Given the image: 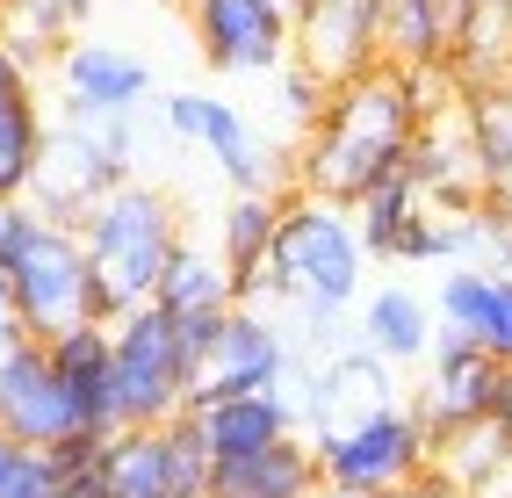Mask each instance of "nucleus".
<instances>
[{
  "label": "nucleus",
  "mask_w": 512,
  "mask_h": 498,
  "mask_svg": "<svg viewBox=\"0 0 512 498\" xmlns=\"http://www.w3.org/2000/svg\"><path fill=\"white\" fill-rule=\"evenodd\" d=\"M188 29L210 73H282L289 15L275 0H188Z\"/></svg>",
  "instance_id": "nucleus-12"
},
{
  "label": "nucleus",
  "mask_w": 512,
  "mask_h": 498,
  "mask_svg": "<svg viewBox=\"0 0 512 498\" xmlns=\"http://www.w3.org/2000/svg\"><path fill=\"white\" fill-rule=\"evenodd\" d=\"M188 426L195 441L210 448V462H231V455H260L275 448L282 434H296V419L275 390H246V397H210V405H188Z\"/></svg>",
  "instance_id": "nucleus-20"
},
{
  "label": "nucleus",
  "mask_w": 512,
  "mask_h": 498,
  "mask_svg": "<svg viewBox=\"0 0 512 498\" xmlns=\"http://www.w3.org/2000/svg\"><path fill=\"white\" fill-rule=\"evenodd\" d=\"M433 470L455 477L476 498H512V426L498 412H484V419H469V426L433 434Z\"/></svg>",
  "instance_id": "nucleus-22"
},
{
  "label": "nucleus",
  "mask_w": 512,
  "mask_h": 498,
  "mask_svg": "<svg viewBox=\"0 0 512 498\" xmlns=\"http://www.w3.org/2000/svg\"><path fill=\"white\" fill-rule=\"evenodd\" d=\"M311 498H368V491H339V484H318Z\"/></svg>",
  "instance_id": "nucleus-39"
},
{
  "label": "nucleus",
  "mask_w": 512,
  "mask_h": 498,
  "mask_svg": "<svg viewBox=\"0 0 512 498\" xmlns=\"http://www.w3.org/2000/svg\"><path fill=\"white\" fill-rule=\"evenodd\" d=\"M8 318L29 340H51V332L94 318V282H87V246L73 224L37 217L22 231V246L8 253Z\"/></svg>",
  "instance_id": "nucleus-6"
},
{
  "label": "nucleus",
  "mask_w": 512,
  "mask_h": 498,
  "mask_svg": "<svg viewBox=\"0 0 512 498\" xmlns=\"http://www.w3.org/2000/svg\"><path fill=\"white\" fill-rule=\"evenodd\" d=\"M152 304L166 318H224L238 304V275L217 260V246H195L188 231H181V246L166 253V275L152 289Z\"/></svg>",
  "instance_id": "nucleus-23"
},
{
  "label": "nucleus",
  "mask_w": 512,
  "mask_h": 498,
  "mask_svg": "<svg viewBox=\"0 0 512 498\" xmlns=\"http://www.w3.org/2000/svg\"><path fill=\"white\" fill-rule=\"evenodd\" d=\"M29 224H37V210H29V203H0V268H8V253L22 246Z\"/></svg>",
  "instance_id": "nucleus-34"
},
{
  "label": "nucleus",
  "mask_w": 512,
  "mask_h": 498,
  "mask_svg": "<svg viewBox=\"0 0 512 498\" xmlns=\"http://www.w3.org/2000/svg\"><path fill=\"white\" fill-rule=\"evenodd\" d=\"M275 8H282V15H289V22H296V8H303V0H275Z\"/></svg>",
  "instance_id": "nucleus-41"
},
{
  "label": "nucleus",
  "mask_w": 512,
  "mask_h": 498,
  "mask_svg": "<svg viewBox=\"0 0 512 498\" xmlns=\"http://www.w3.org/2000/svg\"><path fill=\"white\" fill-rule=\"evenodd\" d=\"M289 58L303 73H318L325 87L383 65L375 58V0H303L289 22Z\"/></svg>",
  "instance_id": "nucleus-15"
},
{
  "label": "nucleus",
  "mask_w": 512,
  "mask_h": 498,
  "mask_svg": "<svg viewBox=\"0 0 512 498\" xmlns=\"http://www.w3.org/2000/svg\"><path fill=\"white\" fill-rule=\"evenodd\" d=\"M109 376H116V426H166L188 412L195 361L159 304L109 318Z\"/></svg>",
  "instance_id": "nucleus-5"
},
{
  "label": "nucleus",
  "mask_w": 512,
  "mask_h": 498,
  "mask_svg": "<svg viewBox=\"0 0 512 498\" xmlns=\"http://www.w3.org/2000/svg\"><path fill=\"white\" fill-rule=\"evenodd\" d=\"M462 123H469V145H476V174H484V203L512 210V80L469 87Z\"/></svg>",
  "instance_id": "nucleus-25"
},
{
  "label": "nucleus",
  "mask_w": 512,
  "mask_h": 498,
  "mask_svg": "<svg viewBox=\"0 0 512 498\" xmlns=\"http://www.w3.org/2000/svg\"><path fill=\"white\" fill-rule=\"evenodd\" d=\"M433 296L412 289V282H383V289H361L354 304V347L383 354L390 369H404V361H426L433 347Z\"/></svg>",
  "instance_id": "nucleus-19"
},
{
  "label": "nucleus",
  "mask_w": 512,
  "mask_h": 498,
  "mask_svg": "<svg viewBox=\"0 0 512 498\" xmlns=\"http://www.w3.org/2000/svg\"><path fill=\"white\" fill-rule=\"evenodd\" d=\"M275 80H282V94H275V116H282V123L296 130V138H303V130H311V123H318V109H325V94H332V87H325L318 73H303V65H296V58L282 65V73H275Z\"/></svg>",
  "instance_id": "nucleus-32"
},
{
  "label": "nucleus",
  "mask_w": 512,
  "mask_h": 498,
  "mask_svg": "<svg viewBox=\"0 0 512 498\" xmlns=\"http://www.w3.org/2000/svg\"><path fill=\"white\" fill-rule=\"evenodd\" d=\"M498 390H505V361L491 347H476L469 332L433 325V347H426V383L412 397V412L426 419V434H448V426H469L498 412Z\"/></svg>",
  "instance_id": "nucleus-11"
},
{
  "label": "nucleus",
  "mask_w": 512,
  "mask_h": 498,
  "mask_svg": "<svg viewBox=\"0 0 512 498\" xmlns=\"http://www.w3.org/2000/svg\"><path fill=\"white\" fill-rule=\"evenodd\" d=\"M311 455H318V484L390 498L419 470H433V434H426V419L397 397L390 412H375V419L347 426V434H332V441H311Z\"/></svg>",
  "instance_id": "nucleus-7"
},
{
  "label": "nucleus",
  "mask_w": 512,
  "mask_h": 498,
  "mask_svg": "<svg viewBox=\"0 0 512 498\" xmlns=\"http://www.w3.org/2000/svg\"><path fill=\"white\" fill-rule=\"evenodd\" d=\"M0 434L22 441V448H58V441L87 434L73 397L58 383V369L44 361V340H22L8 361H0Z\"/></svg>",
  "instance_id": "nucleus-14"
},
{
  "label": "nucleus",
  "mask_w": 512,
  "mask_h": 498,
  "mask_svg": "<svg viewBox=\"0 0 512 498\" xmlns=\"http://www.w3.org/2000/svg\"><path fill=\"white\" fill-rule=\"evenodd\" d=\"M448 80L469 94V87H491V80H512V0L505 8H476V15H455V37H448Z\"/></svg>",
  "instance_id": "nucleus-27"
},
{
  "label": "nucleus",
  "mask_w": 512,
  "mask_h": 498,
  "mask_svg": "<svg viewBox=\"0 0 512 498\" xmlns=\"http://www.w3.org/2000/svg\"><path fill=\"white\" fill-rule=\"evenodd\" d=\"M0 318H8V268H0Z\"/></svg>",
  "instance_id": "nucleus-40"
},
{
  "label": "nucleus",
  "mask_w": 512,
  "mask_h": 498,
  "mask_svg": "<svg viewBox=\"0 0 512 498\" xmlns=\"http://www.w3.org/2000/svg\"><path fill=\"white\" fill-rule=\"evenodd\" d=\"M44 102H37V87H22L0 102V203H22L29 181H37V159H44Z\"/></svg>",
  "instance_id": "nucleus-29"
},
{
  "label": "nucleus",
  "mask_w": 512,
  "mask_h": 498,
  "mask_svg": "<svg viewBox=\"0 0 512 498\" xmlns=\"http://www.w3.org/2000/svg\"><path fill=\"white\" fill-rule=\"evenodd\" d=\"M80 246H87V282H94V318L109 325L123 311L152 304V289L166 275V253L181 246V210L174 195L152 188V181H116L101 203L73 224Z\"/></svg>",
  "instance_id": "nucleus-3"
},
{
  "label": "nucleus",
  "mask_w": 512,
  "mask_h": 498,
  "mask_svg": "<svg viewBox=\"0 0 512 498\" xmlns=\"http://www.w3.org/2000/svg\"><path fill=\"white\" fill-rule=\"evenodd\" d=\"M51 498H116V491H109V484H101V470H94V462H87V470H65Z\"/></svg>",
  "instance_id": "nucleus-36"
},
{
  "label": "nucleus",
  "mask_w": 512,
  "mask_h": 498,
  "mask_svg": "<svg viewBox=\"0 0 512 498\" xmlns=\"http://www.w3.org/2000/svg\"><path fill=\"white\" fill-rule=\"evenodd\" d=\"M404 181H412L426 203H476V195H484V174H476V145H469L462 102L419 116L412 145H404Z\"/></svg>",
  "instance_id": "nucleus-16"
},
{
  "label": "nucleus",
  "mask_w": 512,
  "mask_h": 498,
  "mask_svg": "<svg viewBox=\"0 0 512 498\" xmlns=\"http://www.w3.org/2000/svg\"><path fill=\"white\" fill-rule=\"evenodd\" d=\"M275 217H282V188H231L217 217V260L238 275V304H246V282L260 275L267 246H275Z\"/></svg>",
  "instance_id": "nucleus-26"
},
{
  "label": "nucleus",
  "mask_w": 512,
  "mask_h": 498,
  "mask_svg": "<svg viewBox=\"0 0 512 498\" xmlns=\"http://www.w3.org/2000/svg\"><path fill=\"white\" fill-rule=\"evenodd\" d=\"M390 498H476V491H462L455 477H440V470H419L404 491H390Z\"/></svg>",
  "instance_id": "nucleus-35"
},
{
  "label": "nucleus",
  "mask_w": 512,
  "mask_h": 498,
  "mask_svg": "<svg viewBox=\"0 0 512 498\" xmlns=\"http://www.w3.org/2000/svg\"><path fill=\"white\" fill-rule=\"evenodd\" d=\"M44 361L58 369L65 397H73V412L87 434H116V376H109V325L101 318H80L44 340Z\"/></svg>",
  "instance_id": "nucleus-18"
},
{
  "label": "nucleus",
  "mask_w": 512,
  "mask_h": 498,
  "mask_svg": "<svg viewBox=\"0 0 512 498\" xmlns=\"http://www.w3.org/2000/svg\"><path fill=\"white\" fill-rule=\"evenodd\" d=\"M462 268H484V275H512V210L484 203V195L469 203V253H462Z\"/></svg>",
  "instance_id": "nucleus-31"
},
{
  "label": "nucleus",
  "mask_w": 512,
  "mask_h": 498,
  "mask_svg": "<svg viewBox=\"0 0 512 498\" xmlns=\"http://www.w3.org/2000/svg\"><path fill=\"white\" fill-rule=\"evenodd\" d=\"M159 123L174 130L181 145L210 152L231 188H289V152L267 138L238 102H217V94H202V87H181V94L159 102Z\"/></svg>",
  "instance_id": "nucleus-8"
},
{
  "label": "nucleus",
  "mask_w": 512,
  "mask_h": 498,
  "mask_svg": "<svg viewBox=\"0 0 512 498\" xmlns=\"http://www.w3.org/2000/svg\"><path fill=\"white\" fill-rule=\"evenodd\" d=\"M419 203H426V195L404 181V166H397V174H383V181L361 195V203H347V210H354V231H361V246H368V260H390L397 231L419 217Z\"/></svg>",
  "instance_id": "nucleus-30"
},
{
  "label": "nucleus",
  "mask_w": 512,
  "mask_h": 498,
  "mask_svg": "<svg viewBox=\"0 0 512 498\" xmlns=\"http://www.w3.org/2000/svg\"><path fill=\"white\" fill-rule=\"evenodd\" d=\"M174 8H188V0H174Z\"/></svg>",
  "instance_id": "nucleus-42"
},
{
  "label": "nucleus",
  "mask_w": 512,
  "mask_h": 498,
  "mask_svg": "<svg viewBox=\"0 0 512 498\" xmlns=\"http://www.w3.org/2000/svg\"><path fill=\"white\" fill-rule=\"evenodd\" d=\"M58 94L80 109H145L152 102V65L123 44H101V37H65L58 44Z\"/></svg>",
  "instance_id": "nucleus-17"
},
{
  "label": "nucleus",
  "mask_w": 512,
  "mask_h": 498,
  "mask_svg": "<svg viewBox=\"0 0 512 498\" xmlns=\"http://www.w3.org/2000/svg\"><path fill=\"white\" fill-rule=\"evenodd\" d=\"M448 37L455 15L440 0H375V58L383 65H404V73L448 65Z\"/></svg>",
  "instance_id": "nucleus-24"
},
{
  "label": "nucleus",
  "mask_w": 512,
  "mask_h": 498,
  "mask_svg": "<svg viewBox=\"0 0 512 498\" xmlns=\"http://www.w3.org/2000/svg\"><path fill=\"white\" fill-rule=\"evenodd\" d=\"M174 498H181V491H174Z\"/></svg>",
  "instance_id": "nucleus-43"
},
{
  "label": "nucleus",
  "mask_w": 512,
  "mask_h": 498,
  "mask_svg": "<svg viewBox=\"0 0 512 498\" xmlns=\"http://www.w3.org/2000/svg\"><path fill=\"white\" fill-rule=\"evenodd\" d=\"M101 484L116 498H202L210 484V448L195 441L188 412L166 419V426H116V434H101V455H94Z\"/></svg>",
  "instance_id": "nucleus-9"
},
{
  "label": "nucleus",
  "mask_w": 512,
  "mask_h": 498,
  "mask_svg": "<svg viewBox=\"0 0 512 498\" xmlns=\"http://www.w3.org/2000/svg\"><path fill=\"white\" fill-rule=\"evenodd\" d=\"M476 347H491L498 361H512V275L491 282V318H484V340Z\"/></svg>",
  "instance_id": "nucleus-33"
},
{
  "label": "nucleus",
  "mask_w": 512,
  "mask_h": 498,
  "mask_svg": "<svg viewBox=\"0 0 512 498\" xmlns=\"http://www.w3.org/2000/svg\"><path fill=\"white\" fill-rule=\"evenodd\" d=\"M289 354H296V347H289V332L275 325V311L231 304L224 325H217V340L202 347V361H195L188 405H210V397H246V390H282Z\"/></svg>",
  "instance_id": "nucleus-10"
},
{
  "label": "nucleus",
  "mask_w": 512,
  "mask_h": 498,
  "mask_svg": "<svg viewBox=\"0 0 512 498\" xmlns=\"http://www.w3.org/2000/svg\"><path fill=\"white\" fill-rule=\"evenodd\" d=\"M419 116H426V102H419V80L404 65H368V73L339 80L325 94L318 123L289 152V188L325 195V203H361L383 174L404 166V145H412Z\"/></svg>",
  "instance_id": "nucleus-1"
},
{
  "label": "nucleus",
  "mask_w": 512,
  "mask_h": 498,
  "mask_svg": "<svg viewBox=\"0 0 512 498\" xmlns=\"http://www.w3.org/2000/svg\"><path fill=\"white\" fill-rule=\"evenodd\" d=\"M311 491H318V455L303 434H282L260 455L210 462V484H202V498H311Z\"/></svg>",
  "instance_id": "nucleus-21"
},
{
  "label": "nucleus",
  "mask_w": 512,
  "mask_h": 498,
  "mask_svg": "<svg viewBox=\"0 0 512 498\" xmlns=\"http://www.w3.org/2000/svg\"><path fill=\"white\" fill-rule=\"evenodd\" d=\"M448 15H476V8H505V0H440Z\"/></svg>",
  "instance_id": "nucleus-37"
},
{
  "label": "nucleus",
  "mask_w": 512,
  "mask_h": 498,
  "mask_svg": "<svg viewBox=\"0 0 512 498\" xmlns=\"http://www.w3.org/2000/svg\"><path fill=\"white\" fill-rule=\"evenodd\" d=\"M397 405V369L368 347H332L318 354V376H311V405H303V441H332L347 426L375 419Z\"/></svg>",
  "instance_id": "nucleus-13"
},
{
  "label": "nucleus",
  "mask_w": 512,
  "mask_h": 498,
  "mask_svg": "<svg viewBox=\"0 0 512 498\" xmlns=\"http://www.w3.org/2000/svg\"><path fill=\"white\" fill-rule=\"evenodd\" d=\"M368 289V246L354 231L347 203L325 195H296L282 188V217H275V246H267L260 275L246 282V304L260 311H325L347 318Z\"/></svg>",
  "instance_id": "nucleus-2"
},
{
  "label": "nucleus",
  "mask_w": 512,
  "mask_h": 498,
  "mask_svg": "<svg viewBox=\"0 0 512 498\" xmlns=\"http://www.w3.org/2000/svg\"><path fill=\"white\" fill-rule=\"evenodd\" d=\"M101 8V0H0V44H8L22 65L58 58L65 37H80V22Z\"/></svg>",
  "instance_id": "nucleus-28"
},
{
  "label": "nucleus",
  "mask_w": 512,
  "mask_h": 498,
  "mask_svg": "<svg viewBox=\"0 0 512 498\" xmlns=\"http://www.w3.org/2000/svg\"><path fill=\"white\" fill-rule=\"evenodd\" d=\"M498 419L512 426V361H505V390H498Z\"/></svg>",
  "instance_id": "nucleus-38"
},
{
  "label": "nucleus",
  "mask_w": 512,
  "mask_h": 498,
  "mask_svg": "<svg viewBox=\"0 0 512 498\" xmlns=\"http://www.w3.org/2000/svg\"><path fill=\"white\" fill-rule=\"evenodd\" d=\"M138 109H80L65 102L44 130V159H37V181H29L22 203L51 217V224H80L116 181H130L138 166Z\"/></svg>",
  "instance_id": "nucleus-4"
}]
</instances>
